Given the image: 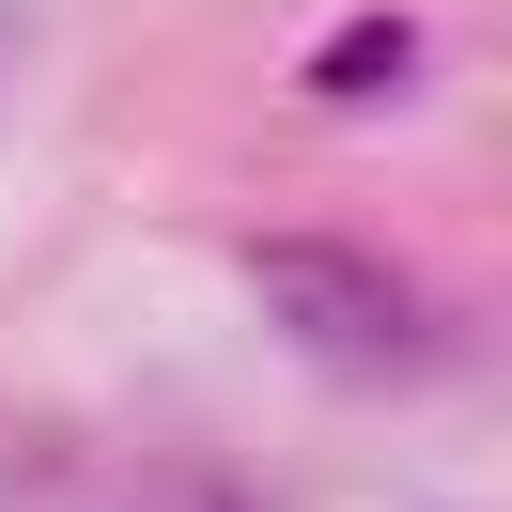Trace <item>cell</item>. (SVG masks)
Returning a JSON list of instances; mask_svg holds the SVG:
<instances>
[{
	"mask_svg": "<svg viewBox=\"0 0 512 512\" xmlns=\"http://www.w3.org/2000/svg\"><path fill=\"white\" fill-rule=\"evenodd\" d=\"M249 295H264V326H280L326 388H404L419 357H435V295L388 249H357V233H264Z\"/></svg>",
	"mask_w": 512,
	"mask_h": 512,
	"instance_id": "6da1fadb",
	"label": "cell"
},
{
	"mask_svg": "<svg viewBox=\"0 0 512 512\" xmlns=\"http://www.w3.org/2000/svg\"><path fill=\"white\" fill-rule=\"evenodd\" d=\"M404 78H419V16H357L311 47V94H404Z\"/></svg>",
	"mask_w": 512,
	"mask_h": 512,
	"instance_id": "7a4b0ae2",
	"label": "cell"
}]
</instances>
